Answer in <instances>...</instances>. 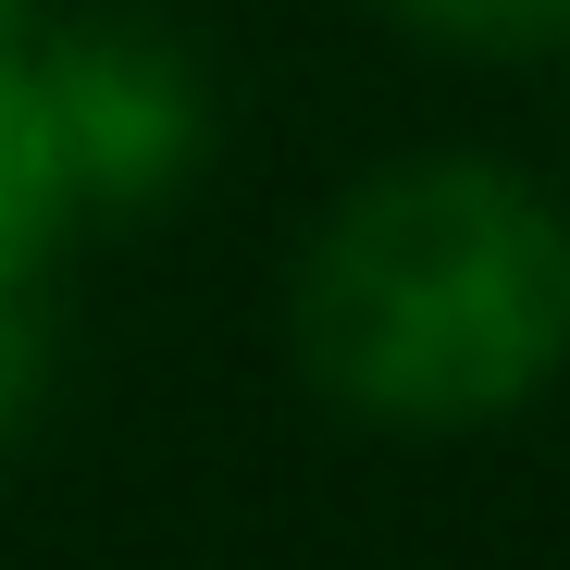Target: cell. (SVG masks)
<instances>
[{
    "label": "cell",
    "instance_id": "2",
    "mask_svg": "<svg viewBox=\"0 0 570 570\" xmlns=\"http://www.w3.org/2000/svg\"><path fill=\"white\" fill-rule=\"evenodd\" d=\"M38 100L62 137L75 199H125V186H161L199 137V100L161 38H38Z\"/></svg>",
    "mask_w": 570,
    "mask_h": 570
},
{
    "label": "cell",
    "instance_id": "1",
    "mask_svg": "<svg viewBox=\"0 0 570 570\" xmlns=\"http://www.w3.org/2000/svg\"><path fill=\"white\" fill-rule=\"evenodd\" d=\"M311 385L397 434L509 422L570 372V224L497 161H397L298 248Z\"/></svg>",
    "mask_w": 570,
    "mask_h": 570
},
{
    "label": "cell",
    "instance_id": "5",
    "mask_svg": "<svg viewBox=\"0 0 570 570\" xmlns=\"http://www.w3.org/2000/svg\"><path fill=\"white\" fill-rule=\"evenodd\" d=\"M26 397H38V323L13 311V285H0V434L26 422Z\"/></svg>",
    "mask_w": 570,
    "mask_h": 570
},
{
    "label": "cell",
    "instance_id": "3",
    "mask_svg": "<svg viewBox=\"0 0 570 570\" xmlns=\"http://www.w3.org/2000/svg\"><path fill=\"white\" fill-rule=\"evenodd\" d=\"M62 212H75V174H62L50 100H38V50L13 26V0H0V285H26L50 261Z\"/></svg>",
    "mask_w": 570,
    "mask_h": 570
},
{
    "label": "cell",
    "instance_id": "4",
    "mask_svg": "<svg viewBox=\"0 0 570 570\" xmlns=\"http://www.w3.org/2000/svg\"><path fill=\"white\" fill-rule=\"evenodd\" d=\"M385 13H410L446 50H484V62H533L570 38V0H385Z\"/></svg>",
    "mask_w": 570,
    "mask_h": 570
}]
</instances>
